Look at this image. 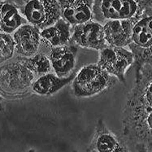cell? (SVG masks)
I'll list each match as a JSON object with an SVG mask.
<instances>
[{"mask_svg": "<svg viewBox=\"0 0 152 152\" xmlns=\"http://www.w3.org/2000/svg\"><path fill=\"white\" fill-rule=\"evenodd\" d=\"M17 57L25 64V67L33 72L36 78L53 72L50 59L46 52L39 51L34 56L28 58L20 56Z\"/></svg>", "mask_w": 152, "mask_h": 152, "instance_id": "16", "label": "cell"}, {"mask_svg": "<svg viewBox=\"0 0 152 152\" xmlns=\"http://www.w3.org/2000/svg\"><path fill=\"white\" fill-rule=\"evenodd\" d=\"M72 26L60 18L53 25L41 29L42 46L50 50L70 43Z\"/></svg>", "mask_w": 152, "mask_h": 152, "instance_id": "13", "label": "cell"}, {"mask_svg": "<svg viewBox=\"0 0 152 152\" xmlns=\"http://www.w3.org/2000/svg\"><path fill=\"white\" fill-rule=\"evenodd\" d=\"M94 134L88 147L93 152H131L124 142V137L114 134L100 118L94 128Z\"/></svg>", "mask_w": 152, "mask_h": 152, "instance_id": "8", "label": "cell"}, {"mask_svg": "<svg viewBox=\"0 0 152 152\" xmlns=\"http://www.w3.org/2000/svg\"><path fill=\"white\" fill-rule=\"evenodd\" d=\"M136 149L137 152H152L151 151L146 150V148H144L142 146H136Z\"/></svg>", "mask_w": 152, "mask_h": 152, "instance_id": "18", "label": "cell"}, {"mask_svg": "<svg viewBox=\"0 0 152 152\" xmlns=\"http://www.w3.org/2000/svg\"><path fill=\"white\" fill-rule=\"evenodd\" d=\"M27 152H36V151H35L34 149H30V150H28Z\"/></svg>", "mask_w": 152, "mask_h": 152, "instance_id": "20", "label": "cell"}, {"mask_svg": "<svg viewBox=\"0 0 152 152\" xmlns=\"http://www.w3.org/2000/svg\"><path fill=\"white\" fill-rule=\"evenodd\" d=\"M3 101V98L2 96H0V112L3 111V107H2V102Z\"/></svg>", "mask_w": 152, "mask_h": 152, "instance_id": "19", "label": "cell"}, {"mask_svg": "<svg viewBox=\"0 0 152 152\" xmlns=\"http://www.w3.org/2000/svg\"><path fill=\"white\" fill-rule=\"evenodd\" d=\"M27 23L16 3L0 0V33L12 34L20 26Z\"/></svg>", "mask_w": 152, "mask_h": 152, "instance_id": "15", "label": "cell"}, {"mask_svg": "<svg viewBox=\"0 0 152 152\" xmlns=\"http://www.w3.org/2000/svg\"><path fill=\"white\" fill-rule=\"evenodd\" d=\"M135 18L129 20H109L102 23L107 46L128 47L132 40Z\"/></svg>", "mask_w": 152, "mask_h": 152, "instance_id": "12", "label": "cell"}, {"mask_svg": "<svg viewBox=\"0 0 152 152\" xmlns=\"http://www.w3.org/2000/svg\"><path fill=\"white\" fill-rule=\"evenodd\" d=\"M147 8H152V0H94V19L101 24L109 20L134 19Z\"/></svg>", "mask_w": 152, "mask_h": 152, "instance_id": "3", "label": "cell"}, {"mask_svg": "<svg viewBox=\"0 0 152 152\" xmlns=\"http://www.w3.org/2000/svg\"><path fill=\"white\" fill-rule=\"evenodd\" d=\"M36 79L30 70L16 56L0 65V96L7 99H20L31 91Z\"/></svg>", "mask_w": 152, "mask_h": 152, "instance_id": "1", "label": "cell"}, {"mask_svg": "<svg viewBox=\"0 0 152 152\" xmlns=\"http://www.w3.org/2000/svg\"><path fill=\"white\" fill-rule=\"evenodd\" d=\"M78 47L98 51L107 47L102 24L96 20L72 27L71 42Z\"/></svg>", "mask_w": 152, "mask_h": 152, "instance_id": "7", "label": "cell"}, {"mask_svg": "<svg viewBox=\"0 0 152 152\" xmlns=\"http://www.w3.org/2000/svg\"><path fill=\"white\" fill-rule=\"evenodd\" d=\"M128 48L134 53V69L152 64V8L135 18L132 40Z\"/></svg>", "mask_w": 152, "mask_h": 152, "instance_id": "4", "label": "cell"}, {"mask_svg": "<svg viewBox=\"0 0 152 152\" xmlns=\"http://www.w3.org/2000/svg\"><path fill=\"white\" fill-rule=\"evenodd\" d=\"M16 47V55L20 57H31L39 52L41 42V29L30 24L20 26L12 34Z\"/></svg>", "mask_w": 152, "mask_h": 152, "instance_id": "11", "label": "cell"}, {"mask_svg": "<svg viewBox=\"0 0 152 152\" xmlns=\"http://www.w3.org/2000/svg\"><path fill=\"white\" fill-rule=\"evenodd\" d=\"M72 152H77V151H72ZM86 152H93V151H90V150H88V149H87Z\"/></svg>", "mask_w": 152, "mask_h": 152, "instance_id": "21", "label": "cell"}, {"mask_svg": "<svg viewBox=\"0 0 152 152\" xmlns=\"http://www.w3.org/2000/svg\"><path fill=\"white\" fill-rule=\"evenodd\" d=\"M115 79L97 64L83 66L76 72L72 90L77 98H90L104 92L115 84Z\"/></svg>", "mask_w": 152, "mask_h": 152, "instance_id": "2", "label": "cell"}, {"mask_svg": "<svg viewBox=\"0 0 152 152\" xmlns=\"http://www.w3.org/2000/svg\"><path fill=\"white\" fill-rule=\"evenodd\" d=\"M97 64L108 74L125 84V73L135 62L134 53L128 47L107 46L99 51Z\"/></svg>", "mask_w": 152, "mask_h": 152, "instance_id": "6", "label": "cell"}, {"mask_svg": "<svg viewBox=\"0 0 152 152\" xmlns=\"http://www.w3.org/2000/svg\"><path fill=\"white\" fill-rule=\"evenodd\" d=\"M20 12L28 24L39 29L55 24L61 18L58 0H21Z\"/></svg>", "mask_w": 152, "mask_h": 152, "instance_id": "5", "label": "cell"}, {"mask_svg": "<svg viewBox=\"0 0 152 152\" xmlns=\"http://www.w3.org/2000/svg\"><path fill=\"white\" fill-rule=\"evenodd\" d=\"M16 55L12 34L0 33V65L12 60Z\"/></svg>", "mask_w": 152, "mask_h": 152, "instance_id": "17", "label": "cell"}, {"mask_svg": "<svg viewBox=\"0 0 152 152\" xmlns=\"http://www.w3.org/2000/svg\"><path fill=\"white\" fill-rule=\"evenodd\" d=\"M77 72L75 71L70 76L63 77H59L55 72H49L42 77H37L33 82L31 91L39 96H52L59 90L66 86L69 83H72L74 79Z\"/></svg>", "mask_w": 152, "mask_h": 152, "instance_id": "14", "label": "cell"}, {"mask_svg": "<svg viewBox=\"0 0 152 152\" xmlns=\"http://www.w3.org/2000/svg\"><path fill=\"white\" fill-rule=\"evenodd\" d=\"M61 18L72 26L94 19V0H58Z\"/></svg>", "mask_w": 152, "mask_h": 152, "instance_id": "9", "label": "cell"}, {"mask_svg": "<svg viewBox=\"0 0 152 152\" xmlns=\"http://www.w3.org/2000/svg\"><path fill=\"white\" fill-rule=\"evenodd\" d=\"M78 47L72 42L62 47L51 48L47 53L50 59L53 72L66 77L75 72Z\"/></svg>", "mask_w": 152, "mask_h": 152, "instance_id": "10", "label": "cell"}]
</instances>
